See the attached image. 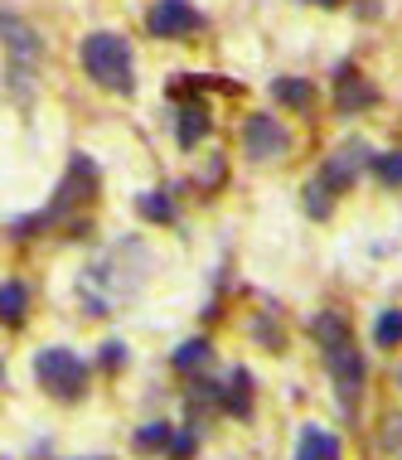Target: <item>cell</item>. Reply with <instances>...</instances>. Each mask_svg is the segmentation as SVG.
Listing matches in <instances>:
<instances>
[{"mask_svg": "<svg viewBox=\"0 0 402 460\" xmlns=\"http://www.w3.org/2000/svg\"><path fill=\"white\" fill-rule=\"evenodd\" d=\"M310 5H325V10H335V5H344V0H310Z\"/></svg>", "mask_w": 402, "mask_h": 460, "instance_id": "cell-18", "label": "cell"}, {"mask_svg": "<svg viewBox=\"0 0 402 460\" xmlns=\"http://www.w3.org/2000/svg\"><path fill=\"white\" fill-rule=\"evenodd\" d=\"M296 460H339V441L330 437V431L310 427L306 437H300V456Z\"/></svg>", "mask_w": 402, "mask_h": 460, "instance_id": "cell-11", "label": "cell"}, {"mask_svg": "<svg viewBox=\"0 0 402 460\" xmlns=\"http://www.w3.org/2000/svg\"><path fill=\"white\" fill-rule=\"evenodd\" d=\"M306 208H310L316 218H325V214L335 208V190H330L325 180H310V184H306Z\"/></svg>", "mask_w": 402, "mask_h": 460, "instance_id": "cell-13", "label": "cell"}, {"mask_svg": "<svg viewBox=\"0 0 402 460\" xmlns=\"http://www.w3.org/2000/svg\"><path fill=\"white\" fill-rule=\"evenodd\" d=\"M373 340H379L383 349L402 344V310H388V315H379V325H373Z\"/></svg>", "mask_w": 402, "mask_h": 460, "instance_id": "cell-14", "label": "cell"}, {"mask_svg": "<svg viewBox=\"0 0 402 460\" xmlns=\"http://www.w3.org/2000/svg\"><path fill=\"white\" fill-rule=\"evenodd\" d=\"M369 146L363 141H344V146H335L330 151V160H325V170H320V180L330 184L335 194H344L349 184H354L359 175H363V165H369Z\"/></svg>", "mask_w": 402, "mask_h": 460, "instance_id": "cell-6", "label": "cell"}, {"mask_svg": "<svg viewBox=\"0 0 402 460\" xmlns=\"http://www.w3.org/2000/svg\"><path fill=\"white\" fill-rule=\"evenodd\" d=\"M136 208H141V218H150V223H174V204H170V194H160V190L141 194Z\"/></svg>", "mask_w": 402, "mask_h": 460, "instance_id": "cell-12", "label": "cell"}, {"mask_svg": "<svg viewBox=\"0 0 402 460\" xmlns=\"http://www.w3.org/2000/svg\"><path fill=\"white\" fill-rule=\"evenodd\" d=\"M165 437H170V427H165V421H156V427H146L141 437H136V446H141V451H150V446H165Z\"/></svg>", "mask_w": 402, "mask_h": 460, "instance_id": "cell-17", "label": "cell"}, {"mask_svg": "<svg viewBox=\"0 0 402 460\" xmlns=\"http://www.w3.org/2000/svg\"><path fill=\"white\" fill-rule=\"evenodd\" d=\"M369 165L383 184H402V151H383V155H373Z\"/></svg>", "mask_w": 402, "mask_h": 460, "instance_id": "cell-15", "label": "cell"}, {"mask_svg": "<svg viewBox=\"0 0 402 460\" xmlns=\"http://www.w3.org/2000/svg\"><path fill=\"white\" fill-rule=\"evenodd\" d=\"M243 146L253 160H276L291 151V131L281 127V117H272V111H257V117H247L243 127Z\"/></svg>", "mask_w": 402, "mask_h": 460, "instance_id": "cell-5", "label": "cell"}, {"mask_svg": "<svg viewBox=\"0 0 402 460\" xmlns=\"http://www.w3.org/2000/svg\"><path fill=\"white\" fill-rule=\"evenodd\" d=\"M316 334H320V344H325V364H330L339 393L354 397L359 383H363V358L354 349V340H349V325L339 315H320L316 320Z\"/></svg>", "mask_w": 402, "mask_h": 460, "instance_id": "cell-2", "label": "cell"}, {"mask_svg": "<svg viewBox=\"0 0 402 460\" xmlns=\"http://www.w3.org/2000/svg\"><path fill=\"white\" fill-rule=\"evenodd\" d=\"M34 378H40V388H49L54 397H83V383H87V368L78 364V354L68 349H40L34 358Z\"/></svg>", "mask_w": 402, "mask_h": 460, "instance_id": "cell-3", "label": "cell"}, {"mask_svg": "<svg viewBox=\"0 0 402 460\" xmlns=\"http://www.w3.org/2000/svg\"><path fill=\"white\" fill-rule=\"evenodd\" d=\"M83 68H87V78L107 93H131L136 88V54H131V44L112 30H97L83 40Z\"/></svg>", "mask_w": 402, "mask_h": 460, "instance_id": "cell-1", "label": "cell"}, {"mask_svg": "<svg viewBox=\"0 0 402 460\" xmlns=\"http://www.w3.org/2000/svg\"><path fill=\"white\" fill-rule=\"evenodd\" d=\"M272 97L281 107H291V111H310V107H316V88H310L306 78H276L272 83Z\"/></svg>", "mask_w": 402, "mask_h": 460, "instance_id": "cell-9", "label": "cell"}, {"mask_svg": "<svg viewBox=\"0 0 402 460\" xmlns=\"http://www.w3.org/2000/svg\"><path fill=\"white\" fill-rule=\"evenodd\" d=\"M24 310H30V291L20 281H0V320L5 325H20Z\"/></svg>", "mask_w": 402, "mask_h": 460, "instance_id": "cell-10", "label": "cell"}, {"mask_svg": "<svg viewBox=\"0 0 402 460\" xmlns=\"http://www.w3.org/2000/svg\"><path fill=\"white\" fill-rule=\"evenodd\" d=\"M209 358V344L204 340H190V344H180V354H174V368H199Z\"/></svg>", "mask_w": 402, "mask_h": 460, "instance_id": "cell-16", "label": "cell"}, {"mask_svg": "<svg viewBox=\"0 0 402 460\" xmlns=\"http://www.w3.org/2000/svg\"><path fill=\"white\" fill-rule=\"evenodd\" d=\"M204 136H209V107L204 102H184L180 107V127H174V141H180L184 151H194Z\"/></svg>", "mask_w": 402, "mask_h": 460, "instance_id": "cell-8", "label": "cell"}, {"mask_svg": "<svg viewBox=\"0 0 402 460\" xmlns=\"http://www.w3.org/2000/svg\"><path fill=\"white\" fill-rule=\"evenodd\" d=\"M369 107H379V88H373L359 68H339L335 111H339V117H359V111H369Z\"/></svg>", "mask_w": 402, "mask_h": 460, "instance_id": "cell-7", "label": "cell"}, {"mask_svg": "<svg viewBox=\"0 0 402 460\" xmlns=\"http://www.w3.org/2000/svg\"><path fill=\"white\" fill-rule=\"evenodd\" d=\"M199 24H204V15H199L190 0H150V10H146V30L156 40H184Z\"/></svg>", "mask_w": 402, "mask_h": 460, "instance_id": "cell-4", "label": "cell"}]
</instances>
